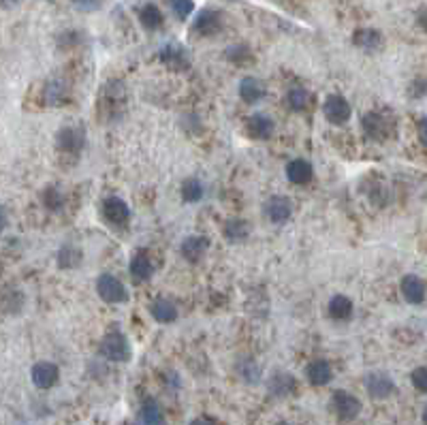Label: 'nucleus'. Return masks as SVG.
I'll list each match as a JSON object with an SVG mask.
<instances>
[{
    "label": "nucleus",
    "instance_id": "f257e3e1",
    "mask_svg": "<svg viewBox=\"0 0 427 425\" xmlns=\"http://www.w3.org/2000/svg\"><path fill=\"white\" fill-rule=\"evenodd\" d=\"M99 350L105 359H109L114 363H127L131 357H133V350H131V342L129 338L124 335L122 331H109L101 340L99 344Z\"/></svg>",
    "mask_w": 427,
    "mask_h": 425
},
{
    "label": "nucleus",
    "instance_id": "f03ea898",
    "mask_svg": "<svg viewBox=\"0 0 427 425\" xmlns=\"http://www.w3.org/2000/svg\"><path fill=\"white\" fill-rule=\"evenodd\" d=\"M361 127H363V133L372 141H378V144H383L389 137H393L396 133V122L383 112H367L361 118Z\"/></svg>",
    "mask_w": 427,
    "mask_h": 425
},
{
    "label": "nucleus",
    "instance_id": "7ed1b4c3",
    "mask_svg": "<svg viewBox=\"0 0 427 425\" xmlns=\"http://www.w3.org/2000/svg\"><path fill=\"white\" fill-rule=\"evenodd\" d=\"M96 295L107 304H124L129 299V291L124 282L114 274H101L96 280Z\"/></svg>",
    "mask_w": 427,
    "mask_h": 425
},
{
    "label": "nucleus",
    "instance_id": "20e7f679",
    "mask_svg": "<svg viewBox=\"0 0 427 425\" xmlns=\"http://www.w3.org/2000/svg\"><path fill=\"white\" fill-rule=\"evenodd\" d=\"M331 409L340 421H352L361 413V402L357 396L344 391V389H337V391L331 396Z\"/></svg>",
    "mask_w": 427,
    "mask_h": 425
},
{
    "label": "nucleus",
    "instance_id": "39448f33",
    "mask_svg": "<svg viewBox=\"0 0 427 425\" xmlns=\"http://www.w3.org/2000/svg\"><path fill=\"white\" fill-rule=\"evenodd\" d=\"M323 116L327 118V122L335 124V127H342V124L350 120L352 107L342 94H329L323 103Z\"/></svg>",
    "mask_w": 427,
    "mask_h": 425
},
{
    "label": "nucleus",
    "instance_id": "423d86ee",
    "mask_svg": "<svg viewBox=\"0 0 427 425\" xmlns=\"http://www.w3.org/2000/svg\"><path fill=\"white\" fill-rule=\"evenodd\" d=\"M101 211L103 218L114 227H124L131 220V207L120 197H107L101 205Z\"/></svg>",
    "mask_w": 427,
    "mask_h": 425
},
{
    "label": "nucleus",
    "instance_id": "0eeeda50",
    "mask_svg": "<svg viewBox=\"0 0 427 425\" xmlns=\"http://www.w3.org/2000/svg\"><path fill=\"white\" fill-rule=\"evenodd\" d=\"M222 28V15L214 9H203L192 22V34L197 37H214Z\"/></svg>",
    "mask_w": 427,
    "mask_h": 425
},
{
    "label": "nucleus",
    "instance_id": "6e6552de",
    "mask_svg": "<svg viewBox=\"0 0 427 425\" xmlns=\"http://www.w3.org/2000/svg\"><path fill=\"white\" fill-rule=\"evenodd\" d=\"M30 378L37 389H51L60 381V368L51 361H39L30 370Z\"/></svg>",
    "mask_w": 427,
    "mask_h": 425
},
{
    "label": "nucleus",
    "instance_id": "1a4fd4ad",
    "mask_svg": "<svg viewBox=\"0 0 427 425\" xmlns=\"http://www.w3.org/2000/svg\"><path fill=\"white\" fill-rule=\"evenodd\" d=\"M365 389H367L370 398L387 400L389 396H393L396 383H393V378H391L389 374H385V372H372V374L365 378Z\"/></svg>",
    "mask_w": 427,
    "mask_h": 425
},
{
    "label": "nucleus",
    "instance_id": "9d476101",
    "mask_svg": "<svg viewBox=\"0 0 427 425\" xmlns=\"http://www.w3.org/2000/svg\"><path fill=\"white\" fill-rule=\"evenodd\" d=\"M56 146L64 154H77L83 148V131L79 127H62L56 135Z\"/></svg>",
    "mask_w": 427,
    "mask_h": 425
},
{
    "label": "nucleus",
    "instance_id": "9b49d317",
    "mask_svg": "<svg viewBox=\"0 0 427 425\" xmlns=\"http://www.w3.org/2000/svg\"><path fill=\"white\" fill-rule=\"evenodd\" d=\"M265 214L274 224H284L293 214V203L289 197L274 194V197H270V201L265 203Z\"/></svg>",
    "mask_w": 427,
    "mask_h": 425
},
{
    "label": "nucleus",
    "instance_id": "f8f14e48",
    "mask_svg": "<svg viewBox=\"0 0 427 425\" xmlns=\"http://www.w3.org/2000/svg\"><path fill=\"white\" fill-rule=\"evenodd\" d=\"M276 124L270 116L265 114H253L250 118L246 120V133L248 137H253L257 141H267L274 135Z\"/></svg>",
    "mask_w": 427,
    "mask_h": 425
},
{
    "label": "nucleus",
    "instance_id": "ddd939ff",
    "mask_svg": "<svg viewBox=\"0 0 427 425\" xmlns=\"http://www.w3.org/2000/svg\"><path fill=\"white\" fill-rule=\"evenodd\" d=\"M207 250H209V240L205 235H188L182 240V246H180V255L188 263H199Z\"/></svg>",
    "mask_w": 427,
    "mask_h": 425
},
{
    "label": "nucleus",
    "instance_id": "4468645a",
    "mask_svg": "<svg viewBox=\"0 0 427 425\" xmlns=\"http://www.w3.org/2000/svg\"><path fill=\"white\" fill-rule=\"evenodd\" d=\"M314 178V167L306 158H293L287 163V180L295 186L310 184Z\"/></svg>",
    "mask_w": 427,
    "mask_h": 425
},
{
    "label": "nucleus",
    "instance_id": "2eb2a0df",
    "mask_svg": "<svg viewBox=\"0 0 427 425\" xmlns=\"http://www.w3.org/2000/svg\"><path fill=\"white\" fill-rule=\"evenodd\" d=\"M160 60H163L165 66H169L173 70H186L190 66L188 51L177 43H169L160 49Z\"/></svg>",
    "mask_w": 427,
    "mask_h": 425
},
{
    "label": "nucleus",
    "instance_id": "dca6fc26",
    "mask_svg": "<svg viewBox=\"0 0 427 425\" xmlns=\"http://www.w3.org/2000/svg\"><path fill=\"white\" fill-rule=\"evenodd\" d=\"M400 293L408 304H423L425 299V282L415 276V274H406L400 282Z\"/></svg>",
    "mask_w": 427,
    "mask_h": 425
},
{
    "label": "nucleus",
    "instance_id": "f3484780",
    "mask_svg": "<svg viewBox=\"0 0 427 425\" xmlns=\"http://www.w3.org/2000/svg\"><path fill=\"white\" fill-rule=\"evenodd\" d=\"M306 376L312 387H325L333 378V368L327 359H314L306 368Z\"/></svg>",
    "mask_w": 427,
    "mask_h": 425
},
{
    "label": "nucleus",
    "instance_id": "a211bd4d",
    "mask_svg": "<svg viewBox=\"0 0 427 425\" xmlns=\"http://www.w3.org/2000/svg\"><path fill=\"white\" fill-rule=\"evenodd\" d=\"M150 314H152V318L156 323H160V325H169V323H173L175 318H177V306L171 302V299H167V297H158V299H154L152 302V306H150Z\"/></svg>",
    "mask_w": 427,
    "mask_h": 425
},
{
    "label": "nucleus",
    "instance_id": "6ab92c4d",
    "mask_svg": "<svg viewBox=\"0 0 427 425\" xmlns=\"http://www.w3.org/2000/svg\"><path fill=\"white\" fill-rule=\"evenodd\" d=\"M129 274H131V278H133L135 282H146V280H150L152 274H154V265H152L150 255L141 253V250L135 253V255L131 257Z\"/></svg>",
    "mask_w": 427,
    "mask_h": 425
},
{
    "label": "nucleus",
    "instance_id": "aec40b11",
    "mask_svg": "<svg viewBox=\"0 0 427 425\" xmlns=\"http://www.w3.org/2000/svg\"><path fill=\"white\" fill-rule=\"evenodd\" d=\"M297 381L289 372H274L270 378V394L276 398H287L295 391Z\"/></svg>",
    "mask_w": 427,
    "mask_h": 425
},
{
    "label": "nucleus",
    "instance_id": "412c9836",
    "mask_svg": "<svg viewBox=\"0 0 427 425\" xmlns=\"http://www.w3.org/2000/svg\"><path fill=\"white\" fill-rule=\"evenodd\" d=\"M137 425H167V419L163 415V409L154 400H146L144 406L139 409Z\"/></svg>",
    "mask_w": 427,
    "mask_h": 425
},
{
    "label": "nucleus",
    "instance_id": "4be33fe9",
    "mask_svg": "<svg viewBox=\"0 0 427 425\" xmlns=\"http://www.w3.org/2000/svg\"><path fill=\"white\" fill-rule=\"evenodd\" d=\"M352 299L348 295H342V293H337L329 299V306H327V312L329 316L333 318V321H346V318L352 316Z\"/></svg>",
    "mask_w": 427,
    "mask_h": 425
},
{
    "label": "nucleus",
    "instance_id": "5701e85b",
    "mask_svg": "<svg viewBox=\"0 0 427 425\" xmlns=\"http://www.w3.org/2000/svg\"><path fill=\"white\" fill-rule=\"evenodd\" d=\"M265 96V88L257 77H244L240 81V99L246 105H257Z\"/></svg>",
    "mask_w": 427,
    "mask_h": 425
},
{
    "label": "nucleus",
    "instance_id": "b1692460",
    "mask_svg": "<svg viewBox=\"0 0 427 425\" xmlns=\"http://www.w3.org/2000/svg\"><path fill=\"white\" fill-rule=\"evenodd\" d=\"M352 43L363 51H376L383 45V34L374 28H359L352 34Z\"/></svg>",
    "mask_w": 427,
    "mask_h": 425
},
{
    "label": "nucleus",
    "instance_id": "393cba45",
    "mask_svg": "<svg viewBox=\"0 0 427 425\" xmlns=\"http://www.w3.org/2000/svg\"><path fill=\"white\" fill-rule=\"evenodd\" d=\"M222 233L231 244H240V242H246L248 235H250V224H248L244 218H231L224 222Z\"/></svg>",
    "mask_w": 427,
    "mask_h": 425
},
{
    "label": "nucleus",
    "instance_id": "a878e982",
    "mask_svg": "<svg viewBox=\"0 0 427 425\" xmlns=\"http://www.w3.org/2000/svg\"><path fill=\"white\" fill-rule=\"evenodd\" d=\"M139 22H141V26H144L146 30H158L160 26H163V22H165V17H163V11H160L154 3H148V5H144L141 7V11H139Z\"/></svg>",
    "mask_w": 427,
    "mask_h": 425
},
{
    "label": "nucleus",
    "instance_id": "bb28decb",
    "mask_svg": "<svg viewBox=\"0 0 427 425\" xmlns=\"http://www.w3.org/2000/svg\"><path fill=\"white\" fill-rule=\"evenodd\" d=\"M83 261V253L73 244H64L58 253V265L62 270H75Z\"/></svg>",
    "mask_w": 427,
    "mask_h": 425
},
{
    "label": "nucleus",
    "instance_id": "cd10ccee",
    "mask_svg": "<svg viewBox=\"0 0 427 425\" xmlns=\"http://www.w3.org/2000/svg\"><path fill=\"white\" fill-rule=\"evenodd\" d=\"M287 103L293 112H304L310 105V92L306 90L304 86H293L291 90L287 92Z\"/></svg>",
    "mask_w": 427,
    "mask_h": 425
},
{
    "label": "nucleus",
    "instance_id": "c85d7f7f",
    "mask_svg": "<svg viewBox=\"0 0 427 425\" xmlns=\"http://www.w3.org/2000/svg\"><path fill=\"white\" fill-rule=\"evenodd\" d=\"M180 192H182V199L186 203H199L203 199V184L197 178H186L182 182Z\"/></svg>",
    "mask_w": 427,
    "mask_h": 425
},
{
    "label": "nucleus",
    "instance_id": "c756f323",
    "mask_svg": "<svg viewBox=\"0 0 427 425\" xmlns=\"http://www.w3.org/2000/svg\"><path fill=\"white\" fill-rule=\"evenodd\" d=\"M66 86L62 81H49L45 86V103L51 105V107H56V105H62L66 101Z\"/></svg>",
    "mask_w": 427,
    "mask_h": 425
},
{
    "label": "nucleus",
    "instance_id": "7c9ffc66",
    "mask_svg": "<svg viewBox=\"0 0 427 425\" xmlns=\"http://www.w3.org/2000/svg\"><path fill=\"white\" fill-rule=\"evenodd\" d=\"M41 203L49 209V211H58L64 205V194L56 188V186H47L41 192Z\"/></svg>",
    "mask_w": 427,
    "mask_h": 425
},
{
    "label": "nucleus",
    "instance_id": "2f4dec72",
    "mask_svg": "<svg viewBox=\"0 0 427 425\" xmlns=\"http://www.w3.org/2000/svg\"><path fill=\"white\" fill-rule=\"evenodd\" d=\"M240 374L244 376L246 383H259L261 381V368L255 359L248 357L244 363H240Z\"/></svg>",
    "mask_w": 427,
    "mask_h": 425
},
{
    "label": "nucleus",
    "instance_id": "473e14b6",
    "mask_svg": "<svg viewBox=\"0 0 427 425\" xmlns=\"http://www.w3.org/2000/svg\"><path fill=\"white\" fill-rule=\"evenodd\" d=\"M227 58L231 62H235V64H244L253 58V51L248 49L246 45H233V47H229L227 49Z\"/></svg>",
    "mask_w": 427,
    "mask_h": 425
},
{
    "label": "nucleus",
    "instance_id": "72a5a7b5",
    "mask_svg": "<svg viewBox=\"0 0 427 425\" xmlns=\"http://www.w3.org/2000/svg\"><path fill=\"white\" fill-rule=\"evenodd\" d=\"M169 7L175 13L177 20H186V17L194 11L192 0H169Z\"/></svg>",
    "mask_w": 427,
    "mask_h": 425
},
{
    "label": "nucleus",
    "instance_id": "f704fd0d",
    "mask_svg": "<svg viewBox=\"0 0 427 425\" xmlns=\"http://www.w3.org/2000/svg\"><path fill=\"white\" fill-rule=\"evenodd\" d=\"M411 381H413V385H415L417 391L427 394V368H425V365H421V368H415V370H413Z\"/></svg>",
    "mask_w": 427,
    "mask_h": 425
},
{
    "label": "nucleus",
    "instance_id": "c9c22d12",
    "mask_svg": "<svg viewBox=\"0 0 427 425\" xmlns=\"http://www.w3.org/2000/svg\"><path fill=\"white\" fill-rule=\"evenodd\" d=\"M411 94L417 96V99H419V96H425V94H427V79H421V77L415 79L413 86H411Z\"/></svg>",
    "mask_w": 427,
    "mask_h": 425
},
{
    "label": "nucleus",
    "instance_id": "e433bc0d",
    "mask_svg": "<svg viewBox=\"0 0 427 425\" xmlns=\"http://www.w3.org/2000/svg\"><path fill=\"white\" fill-rule=\"evenodd\" d=\"M73 5L79 7L81 11H94L101 7V0H73Z\"/></svg>",
    "mask_w": 427,
    "mask_h": 425
},
{
    "label": "nucleus",
    "instance_id": "4c0bfd02",
    "mask_svg": "<svg viewBox=\"0 0 427 425\" xmlns=\"http://www.w3.org/2000/svg\"><path fill=\"white\" fill-rule=\"evenodd\" d=\"M417 131H419V141L427 148V118H421V120H419Z\"/></svg>",
    "mask_w": 427,
    "mask_h": 425
},
{
    "label": "nucleus",
    "instance_id": "58836bf2",
    "mask_svg": "<svg viewBox=\"0 0 427 425\" xmlns=\"http://www.w3.org/2000/svg\"><path fill=\"white\" fill-rule=\"evenodd\" d=\"M190 425H220V423H216L214 419H207V417H199V419H194Z\"/></svg>",
    "mask_w": 427,
    "mask_h": 425
},
{
    "label": "nucleus",
    "instance_id": "ea45409f",
    "mask_svg": "<svg viewBox=\"0 0 427 425\" xmlns=\"http://www.w3.org/2000/svg\"><path fill=\"white\" fill-rule=\"evenodd\" d=\"M5 227H7V211L3 205H0V231H3Z\"/></svg>",
    "mask_w": 427,
    "mask_h": 425
},
{
    "label": "nucleus",
    "instance_id": "a19ab883",
    "mask_svg": "<svg viewBox=\"0 0 427 425\" xmlns=\"http://www.w3.org/2000/svg\"><path fill=\"white\" fill-rule=\"evenodd\" d=\"M17 3H20V0H0V7H13Z\"/></svg>",
    "mask_w": 427,
    "mask_h": 425
},
{
    "label": "nucleus",
    "instance_id": "79ce46f5",
    "mask_svg": "<svg viewBox=\"0 0 427 425\" xmlns=\"http://www.w3.org/2000/svg\"><path fill=\"white\" fill-rule=\"evenodd\" d=\"M419 22H421V26H423V30L427 32V11L419 17Z\"/></svg>",
    "mask_w": 427,
    "mask_h": 425
},
{
    "label": "nucleus",
    "instance_id": "37998d69",
    "mask_svg": "<svg viewBox=\"0 0 427 425\" xmlns=\"http://www.w3.org/2000/svg\"><path fill=\"white\" fill-rule=\"evenodd\" d=\"M423 423H425V425H427V409H425V411H423Z\"/></svg>",
    "mask_w": 427,
    "mask_h": 425
},
{
    "label": "nucleus",
    "instance_id": "c03bdc74",
    "mask_svg": "<svg viewBox=\"0 0 427 425\" xmlns=\"http://www.w3.org/2000/svg\"><path fill=\"white\" fill-rule=\"evenodd\" d=\"M278 425H291V423H287V421H280Z\"/></svg>",
    "mask_w": 427,
    "mask_h": 425
}]
</instances>
